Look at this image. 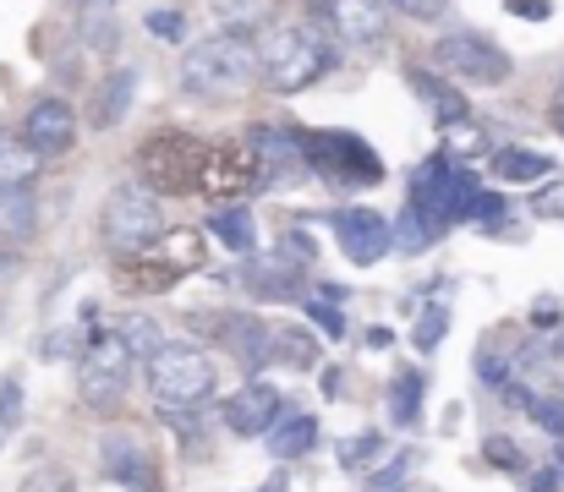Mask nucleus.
<instances>
[{
	"instance_id": "47",
	"label": "nucleus",
	"mask_w": 564,
	"mask_h": 492,
	"mask_svg": "<svg viewBox=\"0 0 564 492\" xmlns=\"http://www.w3.org/2000/svg\"><path fill=\"white\" fill-rule=\"evenodd\" d=\"M510 11H521L527 22H543L549 17V0H510Z\"/></svg>"
},
{
	"instance_id": "9",
	"label": "nucleus",
	"mask_w": 564,
	"mask_h": 492,
	"mask_svg": "<svg viewBox=\"0 0 564 492\" xmlns=\"http://www.w3.org/2000/svg\"><path fill=\"white\" fill-rule=\"evenodd\" d=\"M258 181H263V164H258V149H252V143H214L208 160H203L197 197H214V203L225 208V203H241Z\"/></svg>"
},
{
	"instance_id": "41",
	"label": "nucleus",
	"mask_w": 564,
	"mask_h": 492,
	"mask_svg": "<svg viewBox=\"0 0 564 492\" xmlns=\"http://www.w3.org/2000/svg\"><path fill=\"white\" fill-rule=\"evenodd\" d=\"M302 307H307V318H313V324L324 328V334H329V339H346V318H340V313H335V307H329V302H313V296H307V302H302Z\"/></svg>"
},
{
	"instance_id": "24",
	"label": "nucleus",
	"mask_w": 564,
	"mask_h": 492,
	"mask_svg": "<svg viewBox=\"0 0 564 492\" xmlns=\"http://www.w3.org/2000/svg\"><path fill=\"white\" fill-rule=\"evenodd\" d=\"M394 225V247L405 252V258H416V252H427L438 236H444V225L427 214V208H416L411 197H405V208H400V219H389Z\"/></svg>"
},
{
	"instance_id": "26",
	"label": "nucleus",
	"mask_w": 564,
	"mask_h": 492,
	"mask_svg": "<svg viewBox=\"0 0 564 492\" xmlns=\"http://www.w3.org/2000/svg\"><path fill=\"white\" fill-rule=\"evenodd\" d=\"M33 230H39L33 197H28V192H0V247H6V241H11V247H28Z\"/></svg>"
},
{
	"instance_id": "22",
	"label": "nucleus",
	"mask_w": 564,
	"mask_h": 492,
	"mask_svg": "<svg viewBox=\"0 0 564 492\" xmlns=\"http://www.w3.org/2000/svg\"><path fill=\"white\" fill-rule=\"evenodd\" d=\"M208 236L225 247V252H252L258 247V219H252V208H241V203H225V208H214V219H208Z\"/></svg>"
},
{
	"instance_id": "19",
	"label": "nucleus",
	"mask_w": 564,
	"mask_h": 492,
	"mask_svg": "<svg viewBox=\"0 0 564 492\" xmlns=\"http://www.w3.org/2000/svg\"><path fill=\"white\" fill-rule=\"evenodd\" d=\"M176 280H182V274H176L160 252H138V258H121V263H116V285H121L127 296H165Z\"/></svg>"
},
{
	"instance_id": "40",
	"label": "nucleus",
	"mask_w": 564,
	"mask_h": 492,
	"mask_svg": "<svg viewBox=\"0 0 564 492\" xmlns=\"http://www.w3.org/2000/svg\"><path fill=\"white\" fill-rule=\"evenodd\" d=\"M17 427H22V383L0 378V433H17Z\"/></svg>"
},
{
	"instance_id": "48",
	"label": "nucleus",
	"mask_w": 564,
	"mask_h": 492,
	"mask_svg": "<svg viewBox=\"0 0 564 492\" xmlns=\"http://www.w3.org/2000/svg\"><path fill=\"white\" fill-rule=\"evenodd\" d=\"M549 116H554V127L564 132V77H560V88H554V110H549Z\"/></svg>"
},
{
	"instance_id": "18",
	"label": "nucleus",
	"mask_w": 564,
	"mask_h": 492,
	"mask_svg": "<svg viewBox=\"0 0 564 492\" xmlns=\"http://www.w3.org/2000/svg\"><path fill=\"white\" fill-rule=\"evenodd\" d=\"M241 285H247L258 302H307V296H302V269L285 263V258H258V263H247Z\"/></svg>"
},
{
	"instance_id": "31",
	"label": "nucleus",
	"mask_w": 564,
	"mask_h": 492,
	"mask_svg": "<svg viewBox=\"0 0 564 492\" xmlns=\"http://www.w3.org/2000/svg\"><path fill=\"white\" fill-rule=\"evenodd\" d=\"M340 466H346V471H362V477L383 471V466H389L383 433H357V438H346V444H340Z\"/></svg>"
},
{
	"instance_id": "27",
	"label": "nucleus",
	"mask_w": 564,
	"mask_h": 492,
	"mask_svg": "<svg viewBox=\"0 0 564 492\" xmlns=\"http://www.w3.org/2000/svg\"><path fill=\"white\" fill-rule=\"evenodd\" d=\"M422 389H427L422 367H400V372H394V383H389V416H394L400 427H416V422H422Z\"/></svg>"
},
{
	"instance_id": "29",
	"label": "nucleus",
	"mask_w": 564,
	"mask_h": 492,
	"mask_svg": "<svg viewBox=\"0 0 564 492\" xmlns=\"http://www.w3.org/2000/svg\"><path fill=\"white\" fill-rule=\"evenodd\" d=\"M274 361H280V367H296V372H313V367H318V339H313L307 328L280 324L274 328Z\"/></svg>"
},
{
	"instance_id": "42",
	"label": "nucleus",
	"mask_w": 564,
	"mask_h": 492,
	"mask_svg": "<svg viewBox=\"0 0 564 492\" xmlns=\"http://www.w3.org/2000/svg\"><path fill=\"white\" fill-rule=\"evenodd\" d=\"M405 471H411V455L389 460L383 471H373V482H368V492H400V482H405Z\"/></svg>"
},
{
	"instance_id": "5",
	"label": "nucleus",
	"mask_w": 564,
	"mask_h": 492,
	"mask_svg": "<svg viewBox=\"0 0 564 492\" xmlns=\"http://www.w3.org/2000/svg\"><path fill=\"white\" fill-rule=\"evenodd\" d=\"M302 149H307V170L335 192L383 181V164L368 149V138H357V132H302Z\"/></svg>"
},
{
	"instance_id": "46",
	"label": "nucleus",
	"mask_w": 564,
	"mask_h": 492,
	"mask_svg": "<svg viewBox=\"0 0 564 492\" xmlns=\"http://www.w3.org/2000/svg\"><path fill=\"white\" fill-rule=\"evenodd\" d=\"M560 471H564V460L560 466H549V471H538V477L527 482V492H560Z\"/></svg>"
},
{
	"instance_id": "35",
	"label": "nucleus",
	"mask_w": 564,
	"mask_h": 492,
	"mask_svg": "<svg viewBox=\"0 0 564 492\" xmlns=\"http://www.w3.org/2000/svg\"><path fill=\"white\" fill-rule=\"evenodd\" d=\"M17 492H77V482H72V471H66V466H33V471L22 477V488Z\"/></svg>"
},
{
	"instance_id": "39",
	"label": "nucleus",
	"mask_w": 564,
	"mask_h": 492,
	"mask_svg": "<svg viewBox=\"0 0 564 492\" xmlns=\"http://www.w3.org/2000/svg\"><path fill=\"white\" fill-rule=\"evenodd\" d=\"M143 22H149V33L165 39V44H182V39H187V17H182V11H165V6H160V11H149Z\"/></svg>"
},
{
	"instance_id": "4",
	"label": "nucleus",
	"mask_w": 564,
	"mask_h": 492,
	"mask_svg": "<svg viewBox=\"0 0 564 492\" xmlns=\"http://www.w3.org/2000/svg\"><path fill=\"white\" fill-rule=\"evenodd\" d=\"M203 160H208V143H197L192 132H154L138 149V181L160 197H187L203 181Z\"/></svg>"
},
{
	"instance_id": "32",
	"label": "nucleus",
	"mask_w": 564,
	"mask_h": 492,
	"mask_svg": "<svg viewBox=\"0 0 564 492\" xmlns=\"http://www.w3.org/2000/svg\"><path fill=\"white\" fill-rule=\"evenodd\" d=\"M116 334L127 339V350H132L138 361H149V356H154V350L165 345V339H160V324H154V318H121V324H116Z\"/></svg>"
},
{
	"instance_id": "1",
	"label": "nucleus",
	"mask_w": 564,
	"mask_h": 492,
	"mask_svg": "<svg viewBox=\"0 0 564 492\" xmlns=\"http://www.w3.org/2000/svg\"><path fill=\"white\" fill-rule=\"evenodd\" d=\"M176 77H182V94L225 105V99H241V94L258 88L263 50H252V39H241V33H208V39L187 44Z\"/></svg>"
},
{
	"instance_id": "3",
	"label": "nucleus",
	"mask_w": 564,
	"mask_h": 492,
	"mask_svg": "<svg viewBox=\"0 0 564 492\" xmlns=\"http://www.w3.org/2000/svg\"><path fill=\"white\" fill-rule=\"evenodd\" d=\"M99 230H105V241H110L121 258H138V252H154L171 225H165L160 192H149L143 181H132V186H116V192L105 197Z\"/></svg>"
},
{
	"instance_id": "14",
	"label": "nucleus",
	"mask_w": 564,
	"mask_h": 492,
	"mask_svg": "<svg viewBox=\"0 0 564 492\" xmlns=\"http://www.w3.org/2000/svg\"><path fill=\"white\" fill-rule=\"evenodd\" d=\"M335 230H340V252L357 269H373L378 258L394 252V225L383 214H373V208H340L335 214Z\"/></svg>"
},
{
	"instance_id": "21",
	"label": "nucleus",
	"mask_w": 564,
	"mask_h": 492,
	"mask_svg": "<svg viewBox=\"0 0 564 492\" xmlns=\"http://www.w3.org/2000/svg\"><path fill=\"white\" fill-rule=\"evenodd\" d=\"M405 77H411V88L422 94V105L438 116V127H449V121H466V99H460V94L444 83V72H438V66H433V72H427V66H411Z\"/></svg>"
},
{
	"instance_id": "49",
	"label": "nucleus",
	"mask_w": 564,
	"mask_h": 492,
	"mask_svg": "<svg viewBox=\"0 0 564 492\" xmlns=\"http://www.w3.org/2000/svg\"><path fill=\"white\" fill-rule=\"evenodd\" d=\"M252 492H291V482H285V471H274L263 488H252Z\"/></svg>"
},
{
	"instance_id": "23",
	"label": "nucleus",
	"mask_w": 564,
	"mask_h": 492,
	"mask_svg": "<svg viewBox=\"0 0 564 492\" xmlns=\"http://www.w3.org/2000/svg\"><path fill=\"white\" fill-rule=\"evenodd\" d=\"M318 444V416H307V411H285L274 427H269V455L274 460H296V455H307Z\"/></svg>"
},
{
	"instance_id": "25",
	"label": "nucleus",
	"mask_w": 564,
	"mask_h": 492,
	"mask_svg": "<svg viewBox=\"0 0 564 492\" xmlns=\"http://www.w3.org/2000/svg\"><path fill=\"white\" fill-rule=\"evenodd\" d=\"M494 175L510 181V186H543L554 175V160L549 154H532V149H499L494 154Z\"/></svg>"
},
{
	"instance_id": "44",
	"label": "nucleus",
	"mask_w": 564,
	"mask_h": 492,
	"mask_svg": "<svg viewBox=\"0 0 564 492\" xmlns=\"http://www.w3.org/2000/svg\"><path fill=\"white\" fill-rule=\"evenodd\" d=\"M394 6H400V17H411V22H438L449 0H394Z\"/></svg>"
},
{
	"instance_id": "33",
	"label": "nucleus",
	"mask_w": 564,
	"mask_h": 492,
	"mask_svg": "<svg viewBox=\"0 0 564 492\" xmlns=\"http://www.w3.org/2000/svg\"><path fill=\"white\" fill-rule=\"evenodd\" d=\"M482 455H488V466H494V471H510V477H521V471H527V455H521V444H516V438H505V433L482 438Z\"/></svg>"
},
{
	"instance_id": "38",
	"label": "nucleus",
	"mask_w": 564,
	"mask_h": 492,
	"mask_svg": "<svg viewBox=\"0 0 564 492\" xmlns=\"http://www.w3.org/2000/svg\"><path fill=\"white\" fill-rule=\"evenodd\" d=\"M532 214H538V219H554V225H564V181H543V186L532 192Z\"/></svg>"
},
{
	"instance_id": "11",
	"label": "nucleus",
	"mask_w": 564,
	"mask_h": 492,
	"mask_svg": "<svg viewBox=\"0 0 564 492\" xmlns=\"http://www.w3.org/2000/svg\"><path fill=\"white\" fill-rule=\"evenodd\" d=\"M99 471H105L110 482H121L127 492H160V466H154V455L138 444V433L110 427V433L99 438Z\"/></svg>"
},
{
	"instance_id": "16",
	"label": "nucleus",
	"mask_w": 564,
	"mask_h": 492,
	"mask_svg": "<svg viewBox=\"0 0 564 492\" xmlns=\"http://www.w3.org/2000/svg\"><path fill=\"white\" fill-rule=\"evenodd\" d=\"M132 99H138V66H116L110 77H99V88H94V99H88V127H94V132L121 127L127 110H132Z\"/></svg>"
},
{
	"instance_id": "2",
	"label": "nucleus",
	"mask_w": 564,
	"mask_h": 492,
	"mask_svg": "<svg viewBox=\"0 0 564 492\" xmlns=\"http://www.w3.org/2000/svg\"><path fill=\"white\" fill-rule=\"evenodd\" d=\"M329 72V44L313 22H285L263 39V77L274 94H307Z\"/></svg>"
},
{
	"instance_id": "7",
	"label": "nucleus",
	"mask_w": 564,
	"mask_h": 492,
	"mask_svg": "<svg viewBox=\"0 0 564 492\" xmlns=\"http://www.w3.org/2000/svg\"><path fill=\"white\" fill-rule=\"evenodd\" d=\"M132 367H138V356L127 350V339L116 334V324L99 328V334H88V350H83V367H77L83 400H88L99 416L121 411L127 383H132Z\"/></svg>"
},
{
	"instance_id": "43",
	"label": "nucleus",
	"mask_w": 564,
	"mask_h": 492,
	"mask_svg": "<svg viewBox=\"0 0 564 492\" xmlns=\"http://www.w3.org/2000/svg\"><path fill=\"white\" fill-rule=\"evenodd\" d=\"M280 247H285V263H296V269H307V263L318 258V241H307L302 230H291V236H285Z\"/></svg>"
},
{
	"instance_id": "37",
	"label": "nucleus",
	"mask_w": 564,
	"mask_h": 492,
	"mask_svg": "<svg viewBox=\"0 0 564 492\" xmlns=\"http://www.w3.org/2000/svg\"><path fill=\"white\" fill-rule=\"evenodd\" d=\"M527 416H532L543 433L564 438V400H549V394H527Z\"/></svg>"
},
{
	"instance_id": "15",
	"label": "nucleus",
	"mask_w": 564,
	"mask_h": 492,
	"mask_svg": "<svg viewBox=\"0 0 564 492\" xmlns=\"http://www.w3.org/2000/svg\"><path fill=\"white\" fill-rule=\"evenodd\" d=\"M324 17H329V28H335L351 50H378V44L389 39V11H383V0H329Z\"/></svg>"
},
{
	"instance_id": "10",
	"label": "nucleus",
	"mask_w": 564,
	"mask_h": 492,
	"mask_svg": "<svg viewBox=\"0 0 564 492\" xmlns=\"http://www.w3.org/2000/svg\"><path fill=\"white\" fill-rule=\"evenodd\" d=\"M192 324L203 328V334H214V339L241 361V372H252V378L274 361V328L247 318V313H197Z\"/></svg>"
},
{
	"instance_id": "50",
	"label": "nucleus",
	"mask_w": 564,
	"mask_h": 492,
	"mask_svg": "<svg viewBox=\"0 0 564 492\" xmlns=\"http://www.w3.org/2000/svg\"><path fill=\"white\" fill-rule=\"evenodd\" d=\"M318 6H329V0H318Z\"/></svg>"
},
{
	"instance_id": "8",
	"label": "nucleus",
	"mask_w": 564,
	"mask_h": 492,
	"mask_svg": "<svg viewBox=\"0 0 564 492\" xmlns=\"http://www.w3.org/2000/svg\"><path fill=\"white\" fill-rule=\"evenodd\" d=\"M143 378H149V394L160 405H203L214 394V361H208V350H197L187 339L160 345L149 356V372Z\"/></svg>"
},
{
	"instance_id": "45",
	"label": "nucleus",
	"mask_w": 564,
	"mask_h": 492,
	"mask_svg": "<svg viewBox=\"0 0 564 492\" xmlns=\"http://www.w3.org/2000/svg\"><path fill=\"white\" fill-rule=\"evenodd\" d=\"M444 138L455 143V154H477V149H482V138H477L466 121H449V127H444Z\"/></svg>"
},
{
	"instance_id": "30",
	"label": "nucleus",
	"mask_w": 564,
	"mask_h": 492,
	"mask_svg": "<svg viewBox=\"0 0 564 492\" xmlns=\"http://www.w3.org/2000/svg\"><path fill=\"white\" fill-rule=\"evenodd\" d=\"M208 17L219 22V33H252L269 17V0H208Z\"/></svg>"
},
{
	"instance_id": "20",
	"label": "nucleus",
	"mask_w": 564,
	"mask_h": 492,
	"mask_svg": "<svg viewBox=\"0 0 564 492\" xmlns=\"http://www.w3.org/2000/svg\"><path fill=\"white\" fill-rule=\"evenodd\" d=\"M44 170V154L28 149V138H11L0 132V192H28Z\"/></svg>"
},
{
	"instance_id": "13",
	"label": "nucleus",
	"mask_w": 564,
	"mask_h": 492,
	"mask_svg": "<svg viewBox=\"0 0 564 492\" xmlns=\"http://www.w3.org/2000/svg\"><path fill=\"white\" fill-rule=\"evenodd\" d=\"M22 138H28V149H39L44 160H61V154L77 149V110H72L61 94H44L39 105H28Z\"/></svg>"
},
{
	"instance_id": "6",
	"label": "nucleus",
	"mask_w": 564,
	"mask_h": 492,
	"mask_svg": "<svg viewBox=\"0 0 564 492\" xmlns=\"http://www.w3.org/2000/svg\"><path fill=\"white\" fill-rule=\"evenodd\" d=\"M433 66L455 83H471V88H505L516 77V61L505 55V44H494L488 33L477 28H455L433 44Z\"/></svg>"
},
{
	"instance_id": "12",
	"label": "nucleus",
	"mask_w": 564,
	"mask_h": 492,
	"mask_svg": "<svg viewBox=\"0 0 564 492\" xmlns=\"http://www.w3.org/2000/svg\"><path fill=\"white\" fill-rule=\"evenodd\" d=\"M280 389L269 378H247L225 405H219V422L236 433V438H269V427L280 422Z\"/></svg>"
},
{
	"instance_id": "34",
	"label": "nucleus",
	"mask_w": 564,
	"mask_h": 492,
	"mask_svg": "<svg viewBox=\"0 0 564 492\" xmlns=\"http://www.w3.org/2000/svg\"><path fill=\"white\" fill-rule=\"evenodd\" d=\"M449 334V307L444 302H433V307H422V318L411 328V339H416V350H438V339Z\"/></svg>"
},
{
	"instance_id": "36",
	"label": "nucleus",
	"mask_w": 564,
	"mask_h": 492,
	"mask_svg": "<svg viewBox=\"0 0 564 492\" xmlns=\"http://www.w3.org/2000/svg\"><path fill=\"white\" fill-rule=\"evenodd\" d=\"M83 44L99 50V55H110V50H116V17H110V11H88V17H83Z\"/></svg>"
},
{
	"instance_id": "28",
	"label": "nucleus",
	"mask_w": 564,
	"mask_h": 492,
	"mask_svg": "<svg viewBox=\"0 0 564 492\" xmlns=\"http://www.w3.org/2000/svg\"><path fill=\"white\" fill-rule=\"evenodd\" d=\"M160 258L176 269V274H192V269H203V258H208V230H165V241H160Z\"/></svg>"
},
{
	"instance_id": "17",
	"label": "nucleus",
	"mask_w": 564,
	"mask_h": 492,
	"mask_svg": "<svg viewBox=\"0 0 564 492\" xmlns=\"http://www.w3.org/2000/svg\"><path fill=\"white\" fill-rule=\"evenodd\" d=\"M252 149H258V164H263V175L269 181H291V175H302L307 170V149H302V138L296 132H285V127H252V138H247Z\"/></svg>"
}]
</instances>
